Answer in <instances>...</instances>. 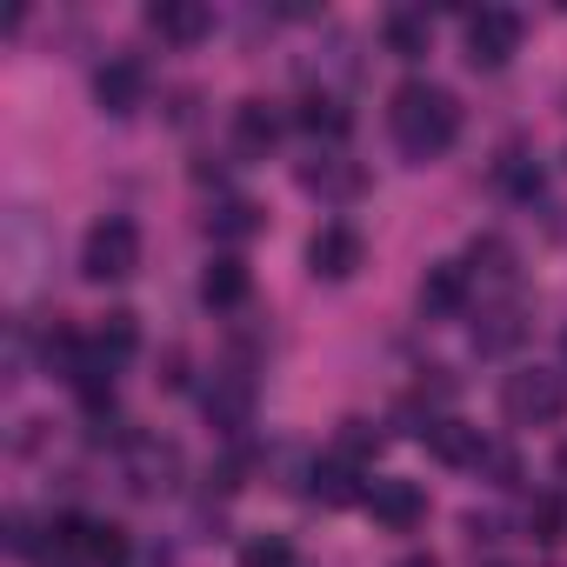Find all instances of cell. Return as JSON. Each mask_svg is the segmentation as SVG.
Segmentation results:
<instances>
[{"instance_id":"obj_1","label":"cell","mask_w":567,"mask_h":567,"mask_svg":"<svg viewBox=\"0 0 567 567\" xmlns=\"http://www.w3.org/2000/svg\"><path fill=\"white\" fill-rule=\"evenodd\" d=\"M388 127H394V147L408 161H441L461 134V101L441 81H401L388 101Z\"/></svg>"},{"instance_id":"obj_2","label":"cell","mask_w":567,"mask_h":567,"mask_svg":"<svg viewBox=\"0 0 567 567\" xmlns=\"http://www.w3.org/2000/svg\"><path fill=\"white\" fill-rule=\"evenodd\" d=\"M141 267V227L127 214H101L81 240V274L87 280H127Z\"/></svg>"},{"instance_id":"obj_3","label":"cell","mask_w":567,"mask_h":567,"mask_svg":"<svg viewBox=\"0 0 567 567\" xmlns=\"http://www.w3.org/2000/svg\"><path fill=\"white\" fill-rule=\"evenodd\" d=\"M501 414H507L514 427H554V421L567 414V381H560L554 368H520V374H507V388H501Z\"/></svg>"},{"instance_id":"obj_4","label":"cell","mask_w":567,"mask_h":567,"mask_svg":"<svg viewBox=\"0 0 567 567\" xmlns=\"http://www.w3.org/2000/svg\"><path fill=\"white\" fill-rule=\"evenodd\" d=\"M48 534H54V547H61V554H81L87 567H127V560H134V540H127V527H121V520L61 514Z\"/></svg>"},{"instance_id":"obj_5","label":"cell","mask_w":567,"mask_h":567,"mask_svg":"<svg viewBox=\"0 0 567 567\" xmlns=\"http://www.w3.org/2000/svg\"><path fill=\"white\" fill-rule=\"evenodd\" d=\"M520 54V14H507V8H481L474 21H467V61L474 68H507Z\"/></svg>"},{"instance_id":"obj_6","label":"cell","mask_w":567,"mask_h":567,"mask_svg":"<svg viewBox=\"0 0 567 567\" xmlns=\"http://www.w3.org/2000/svg\"><path fill=\"white\" fill-rule=\"evenodd\" d=\"M361 260H368V240H361V227H348V220H328V227L308 240V267H315V280H354Z\"/></svg>"},{"instance_id":"obj_7","label":"cell","mask_w":567,"mask_h":567,"mask_svg":"<svg viewBox=\"0 0 567 567\" xmlns=\"http://www.w3.org/2000/svg\"><path fill=\"white\" fill-rule=\"evenodd\" d=\"M181 474V447L161 441V434H134L127 441V487L134 494H167Z\"/></svg>"},{"instance_id":"obj_8","label":"cell","mask_w":567,"mask_h":567,"mask_svg":"<svg viewBox=\"0 0 567 567\" xmlns=\"http://www.w3.org/2000/svg\"><path fill=\"white\" fill-rule=\"evenodd\" d=\"M368 514H374V527H388V534H414L421 520H427V494H421V481H374L368 487Z\"/></svg>"},{"instance_id":"obj_9","label":"cell","mask_w":567,"mask_h":567,"mask_svg":"<svg viewBox=\"0 0 567 567\" xmlns=\"http://www.w3.org/2000/svg\"><path fill=\"white\" fill-rule=\"evenodd\" d=\"M467 295H474V274H467L461 260H434V267L421 274V315H427V321L467 315Z\"/></svg>"},{"instance_id":"obj_10","label":"cell","mask_w":567,"mask_h":567,"mask_svg":"<svg viewBox=\"0 0 567 567\" xmlns=\"http://www.w3.org/2000/svg\"><path fill=\"white\" fill-rule=\"evenodd\" d=\"M147 28L167 41V48H194L214 34V8H200V0H154L147 8Z\"/></svg>"},{"instance_id":"obj_11","label":"cell","mask_w":567,"mask_h":567,"mask_svg":"<svg viewBox=\"0 0 567 567\" xmlns=\"http://www.w3.org/2000/svg\"><path fill=\"white\" fill-rule=\"evenodd\" d=\"M200 408H207V421H214V427H220V434H240V427H247V421H254V381H247V374H240V368H220V374H214V388H207V401H200Z\"/></svg>"},{"instance_id":"obj_12","label":"cell","mask_w":567,"mask_h":567,"mask_svg":"<svg viewBox=\"0 0 567 567\" xmlns=\"http://www.w3.org/2000/svg\"><path fill=\"white\" fill-rule=\"evenodd\" d=\"M421 441H427V454H434V461H447V467H481V461H487V434H481V427H467V421H454V414L427 421V427H421Z\"/></svg>"},{"instance_id":"obj_13","label":"cell","mask_w":567,"mask_h":567,"mask_svg":"<svg viewBox=\"0 0 567 567\" xmlns=\"http://www.w3.org/2000/svg\"><path fill=\"white\" fill-rule=\"evenodd\" d=\"M94 101H101V114H134V107L147 101V68H141L134 54L107 61V68L94 74Z\"/></svg>"},{"instance_id":"obj_14","label":"cell","mask_w":567,"mask_h":567,"mask_svg":"<svg viewBox=\"0 0 567 567\" xmlns=\"http://www.w3.org/2000/svg\"><path fill=\"white\" fill-rule=\"evenodd\" d=\"M247 295H254L247 260H240V254H214L207 274H200V301H207L214 315H227V308H247Z\"/></svg>"},{"instance_id":"obj_15","label":"cell","mask_w":567,"mask_h":567,"mask_svg":"<svg viewBox=\"0 0 567 567\" xmlns=\"http://www.w3.org/2000/svg\"><path fill=\"white\" fill-rule=\"evenodd\" d=\"M295 121H301L315 141H348V127H354L348 101H341V94H328V87H308V94H301V107H295Z\"/></svg>"},{"instance_id":"obj_16","label":"cell","mask_w":567,"mask_h":567,"mask_svg":"<svg viewBox=\"0 0 567 567\" xmlns=\"http://www.w3.org/2000/svg\"><path fill=\"white\" fill-rule=\"evenodd\" d=\"M381 41H388L394 61H421V54L434 48V21H427L421 8H394V14L381 21Z\"/></svg>"},{"instance_id":"obj_17","label":"cell","mask_w":567,"mask_h":567,"mask_svg":"<svg viewBox=\"0 0 567 567\" xmlns=\"http://www.w3.org/2000/svg\"><path fill=\"white\" fill-rule=\"evenodd\" d=\"M301 187L321 194V200H354V194H361V167L341 161V154H315V161L301 167Z\"/></svg>"},{"instance_id":"obj_18","label":"cell","mask_w":567,"mask_h":567,"mask_svg":"<svg viewBox=\"0 0 567 567\" xmlns=\"http://www.w3.org/2000/svg\"><path fill=\"white\" fill-rule=\"evenodd\" d=\"M274 141H280V114L267 101H240L234 107V147L260 161V154H274Z\"/></svg>"},{"instance_id":"obj_19","label":"cell","mask_w":567,"mask_h":567,"mask_svg":"<svg viewBox=\"0 0 567 567\" xmlns=\"http://www.w3.org/2000/svg\"><path fill=\"white\" fill-rule=\"evenodd\" d=\"M308 481H315L308 494H315L321 507H348V501H368V494L354 487V481H361V467H354V461H341V454L315 461V474H308Z\"/></svg>"},{"instance_id":"obj_20","label":"cell","mask_w":567,"mask_h":567,"mask_svg":"<svg viewBox=\"0 0 567 567\" xmlns=\"http://www.w3.org/2000/svg\"><path fill=\"white\" fill-rule=\"evenodd\" d=\"M520 334H527L520 308H494L474 321V354H507V348H520Z\"/></svg>"},{"instance_id":"obj_21","label":"cell","mask_w":567,"mask_h":567,"mask_svg":"<svg viewBox=\"0 0 567 567\" xmlns=\"http://www.w3.org/2000/svg\"><path fill=\"white\" fill-rule=\"evenodd\" d=\"M207 234H214V240H254V234H260V207L234 194V200H220V207L207 214Z\"/></svg>"},{"instance_id":"obj_22","label":"cell","mask_w":567,"mask_h":567,"mask_svg":"<svg viewBox=\"0 0 567 567\" xmlns=\"http://www.w3.org/2000/svg\"><path fill=\"white\" fill-rule=\"evenodd\" d=\"M94 348H101V354H107V361L121 368V361H127V354L141 348V321H134L127 308H114V315H107V321L94 328Z\"/></svg>"},{"instance_id":"obj_23","label":"cell","mask_w":567,"mask_h":567,"mask_svg":"<svg viewBox=\"0 0 567 567\" xmlns=\"http://www.w3.org/2000/svg\"><path fill=\"white\" fill-rule=\"evenodd\" d=\"M240 567H295V540L288 534H247L240 540Z\"/></svg>"},{"instance_id":"obj_24","label":"cell","mask_w":567,"mask_h":567,"mask_svg":"<svg viewBox=\"0 0 567 567\" xmlns=\"http://www.w3.org/2000/svg\"><path fill=\"white\" fill-rule=\"evenodd\" d=\"M494 181H501L514 200H534V194H540V167H534L527 154H501V161H494Z\"/></svg>"},{"instance_id":"obj_25","label":"cell","mask_w":567,"mask_h":567,"mask_svg":"<svg viewBox=\"0 0 567 567\" xmlns=\"http://www.w3.org/2000/svg\"><path fill=\"white\" fill-rule=\"evenodd\" d=\"M467 260H474L487 280H514V247H507V240H494V234H481V240L467 247ZM474 267H467V274H474Z\"/></svg>"},{"instance_id":"obj_26","label":"cell","mask_w":567,"mask_h":567,"mask_svg":"<svg viewBox=\"0 0 567 567\" xmlns=\"http://www.w3.org/2000/svg\"><path fill=\"white\" fill-rule=\"evenodd\" d=\"M374 447H381V434H374L368 421H348V427H341V461H354V467H361Z\"/></svg>"},{"instance_id":"obj_27","label":"cell","mask_w":567,"mask_h":567,"mask_svg":"<svg viewBox=\"0 0 567 567\" xmlns=\"http://www.w3.org/2000/svg\"><path fill=\"white\" fill-rule=\"evenodd\" d=\"M527 534L554 547V540H560V501H534V514H527Z\"/></svg>"},{"instance_id":"obj_28","label":"cell","mask_w":567,"mask_h":567,"mask_svg":"<svg viewBox=\"0 0 567 567\" xmlns=\"http://www.w3.org/2000/svg\"><path fill=\"white\" fill-rule=\"evenodd\" d=\"M8 547L14 554H34V514H21V507L8 514Z\"/></svg>"},{"instance_id":"obj_29","label":"cell","mask_w":567,"mask_h":567,"mask_svg":"<svg viewBox=\"0 0 567 567\" xmlns=\"http://www.w3.org/2000/svg\"><path fill=\"white\" fill-rule=\"evenodd\" d=\"M467 534H474V540H501V520H494V514H467Z\"/></svg>"},{"instance_id":"obj_30","label":"cell","mask_w":567,"mask_h":567,"mask_svg":"<svg viewBox=\"0 0 567 567\" xmlns=\"http://www.w3.org/2000/svg\"><path fill=\"white\" fill-rule=\"evenodd\" d=\"M394 567H441V560H434V554H401Z\"/></svg>"},{"instance_id":"obj_31","label":"cell","mask_w":567,"mask_h":567,"mask_svg":"<svg viewBox=\"0 0 567 567\" xmlns=\"http://www.w3.org/2000/svg\"><path fill=\"white\" fill-rule=\"evenodd\" d=\"M554 467H560V474H567V447H560V461H554Z\"/></svg>"},{"instance_id":"obj_32","label":"cell","mask_w":567,"mask_h":567,"mask_svg":"<svg viewBox=\"0 0 567 567\" xmlns=\"http://www.w3.org/2000/svg\"><path fill=\"white\" fill-rule=\"evenodd\" d=\"M560 354H567V334H560Z\"/></svg>"}]
</instances>
